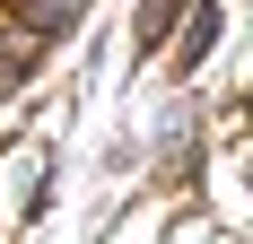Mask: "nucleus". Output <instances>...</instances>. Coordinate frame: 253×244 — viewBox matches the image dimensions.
I'll return each instance as SVG.
<instances>
[{"instance_id":"7ed1b4c3","label":"nucleus","mask_w":253,"mask_h":244,"mask_svg":"<svg viewBox=\"0 0 253 244\" xmlns=\"http://www.w3.org/2000/svg\"><path fill=\"white\" fill-rule=\"evenodd\" d=\"M175 9L183 0H149V9H140V44H166V35H175Z\"/></svg>"},{"instance_id":"f03ea898","label":"nucleus","mask_w":253,"mask_h":244,"mask_svg":"<svg viewBox=\"0 0 253 244\" xmlns=\"http://www.w3.org/2000/svg\"><path fill=\"white\" fill-rule=\"evenodd\" d=\"M87 0H26V26H44V35H61V26L79 18Z\"/></svg>"},{"instance_id":"20e7f679","label":"nucleus","mask_w":253,"mask_h":244,"mask_svg":"<svg viewBox=\"0 0 253 244\" xmlns=\"http://www.w3.org/2000/svg\"><path fill=\"white\" fill-rule=\"evenodd\" d=\"M210 35H218V9H201V18H192V35H183V70L210 52Z\"/></svg>"},{"instance_id":"f257e3e1","label":"nucleus","mask_w":253,"mask_h":244,"mask_svg":"<svg viewBox=\"0 0 253 244\" xmlns=\"http://www.w3.org/2000/svg\"><path fill=\"white\" fill-rule=\"evenodd\" d=\"M35 52H44V26H18V35H0V96L26 79V61H35Z\"/></svg>"}]
</instances>
